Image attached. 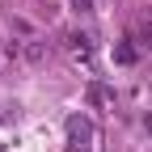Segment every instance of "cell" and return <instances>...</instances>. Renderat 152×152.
Here are the masks:
<instances>
[{"label":"cell","instance_id":"cell-1","mask_svg":"<svg viewBox=\"0 0 152 152\" xmlns=\"http://www.w3.org/2000/svg\"><path fill=\"white\" fill-rule=\"evenodd\" d=\"M72 4L80 9V13H89V4H93V0H72Z\"/></svg>","mask_w":152,"mask_h":152}]
</instances>
